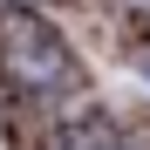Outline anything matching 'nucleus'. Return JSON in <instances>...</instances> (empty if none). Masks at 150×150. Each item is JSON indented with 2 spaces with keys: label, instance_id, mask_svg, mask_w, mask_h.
Returning <instances> with one entry per match:
<instances>
[{
  "label": "nucleus",
  "instance_id": "3",
  "mask_svg": "<svg viewBox=\"0 0 150 150\" xmlns=\"http://www.w3.org/2000/svg\"><path fill=\"white\" fill-rule=\"evenodd\" d=\"M137 7H150V0H137Z\"/></svg>",
  "mask_w": 150,
  "mask_h": 150
},
{
  "label": "nucleus",
  "instance_id": "1",
  "mask_svg": "<svg viewBox=\"0 0 150 150\" xmlns=\"http://www.w3.org/2000/svg\"><path fill=\"white\" fill-rule=\"evenodd\" d=\"M7 75L28 89H68L75 82V55L55 28H41V21H14L7 28Z\"/></svg>",
  "mask_w": 150,
  "mask_h": 150
},
{
  "label": "nucleus",
  "instance_id": "2",
  "mask_svg": "<svg viewBox=\"0 0 150 150\" xmlns=\"http://www.w3.org/2000/svg\"><path fill=\"white\" fill-rule=\"evenodd\" d=\"M143 82H150V55H143Z\"/></svg>",
  "mask_w": 150,
  "mask_h": 150
}]
</instances>
